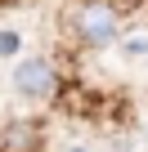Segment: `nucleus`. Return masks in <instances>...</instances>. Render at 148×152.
Returning <instances> with one entry per match:
<instances>
[{
	"mask_svg": "<svg viewBox=\"0 0 148 152\" xmlns=\"http://www.w3.org/2000/svg\"><path fill=\"white\" fill-rule=\"evenodd\" d=\"M77 31H81L85 45H108L117 36V9L108 0H85L77 9Z\"/></svg>",
	"mask_w": 148,
	"mask_h": 152,
	"instance_id": "obj_1",
	"label": "nucleus"
},
{
	"mask_svg": "<svg viewBox=\"0 0 148 152\" xmlns=\"http://www.w3.org/2000/svg\"><path fill=\"white\" fill-rule=\"evenodd\" d=\"M14 85H18V94H27V99H49V94L58 90V72H54L45 58H23L18 72H14Z\"/></svg>",
	"mask_w": 148,
	"mask_h": 152,
	"instance_id": "obj_2",
	"label": "nucleus"
},
{
	"mask_svg": "<svg viewBox=\"0 0 148 152\" xmlns=\"http://www.w3.org/2000/svg\"><path fill=\"white\" fill-rule=\"evenodd\" d=\"M18 49H23V36L18 31H0V58H14Z\"/></svg>",
	"mask_w": 148,
	"mask_h": 152,
	"instance_id": "obj_3",
	"label": "nucleus"
},
{
	"mask_svg": "<svg viewBox=\"0 0 148 152\" xmlns=\"http://www.w3.org/2000/svg\"><path fill=\"white\" fill-rule=\"evenodd\" d=\"M126 54L144 58V54H148V36H126Z\"/></svg>",
	"mask_w": 148,
	"mask_h": 152,
	"instance_id": "obj_4",
	"label": "nucleus"
},
{
	"mask_svg": "<svg viewBox=\"0 0 148 152\" xmlns=\"http://www.w3.org/2000/svg\"><path fill=\"white\" fill-rule=\"evenodd\" d=\"M77 152H85V148H77Z\"/></svg>",
	"mask_w": 148,
	"mask_h": 152,
	"instance_id": "obj_5",
	"label": "nucleus"
}]
</instances>
